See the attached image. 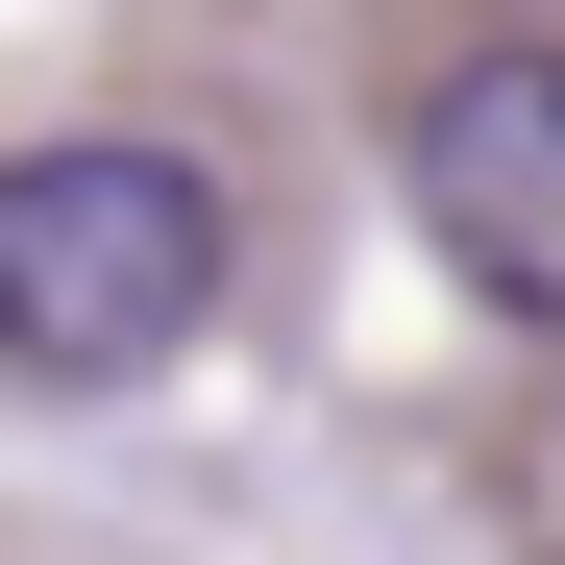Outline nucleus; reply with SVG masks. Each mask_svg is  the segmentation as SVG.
Wrapping results in <instances>:
<instances>
[{
  "label": "nucleus",
  "instance_id": "nucleus-1",
  "mask_svg": "<svg viewBox=\"0 0 565 565\" xmlns=\"http://www.w3.org/2000/svg\"><path fill=\"white\" fill-rule=\"evenodd\" d=\"M222 270H246V198L172 124L0 148V369H25V394H148V369H198Z\"/></svg>",
  "mask_w": 565,
  "mask_h": 565
},
{
  "label": "nucleus",
  "instance_id": "nucleus-2",
  "mask_svg": "<svg viewBox=\"0 0 565 565\" xmlns=\"http://www.w3.org/2000/svg\"><path fill=\"white\" fill-rule=\"evenodd\" d=\"M394 222L443 246V296L565 344V25H492L394 99Z\"/></svg>",
  "mask_w": 565,
  "mask_h": 565
}]
</instances>
